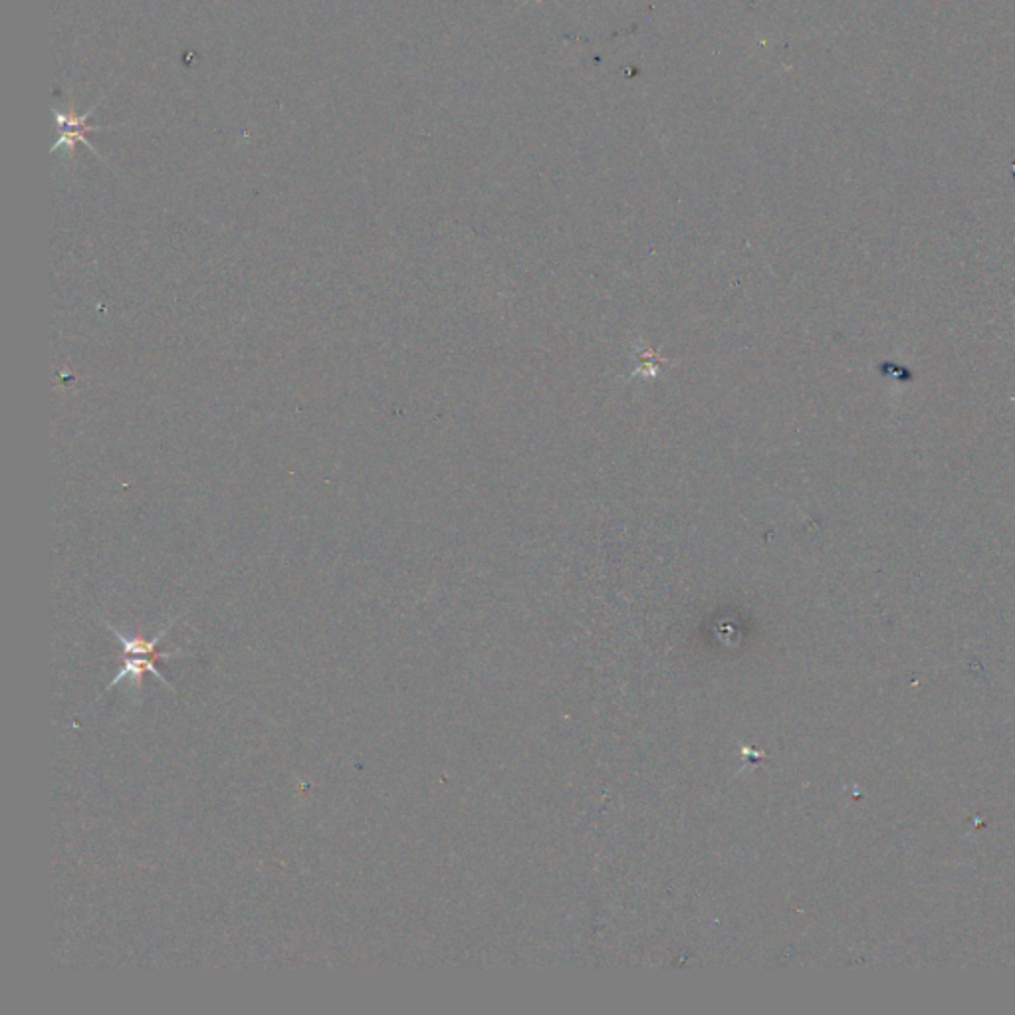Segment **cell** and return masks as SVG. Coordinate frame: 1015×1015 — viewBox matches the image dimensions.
Listing matches in <instances>:
<instances>
[{"label": "cell", "mask_w": 1015, "mask_h": 1015, "mask_svg": "<svg viewBox=\"0 0 1015 1015\" xmlns=\"http://www.w3.org/2000/svg\"><path fill=\"white\" fill-rule=\"evenodd\" d=\"M104 626L108 627L109 633L116 634L118 637L119 643L124 644V654H136L137 659H129L126 656L124 659V666L121 671L116 674V679L106 686V691H111L116 688L118 684L124 683L127 679H131L133 684H141V674L151 673L156 674L157 681L163 684L165 688H169L171 693H177L175 686H171V683H167L165 676L161 674V671L157 669L156 661L157 659H163V661H169V659H179V656H189L186 653H181V651H173V653H159L157 651V644L161 643L165 639V634L171 631V627L175 626V619H171L161 633L156 634L153 639H143V637H127L126 633H121L118 627L111 626L109 621L104 619Z\"/></svg>", "instance_id": "cell-1"}, {"label": "cell", "mask_w": 1015, "mask_h": 1015, "mask_svg": "<svg viewBox=\"0 0 1015 1015\" xmlns=\"http://www.w3.org/2000/svg\"><path fill=\"white\" fill-rule=\"evenodd\" d=\"M106 98V96H104ZM104 98L96 101L88 111L79 114L74 108V99L70 101L68 108L56 109L54 111V118H56V129H58V139L56 143L52 146V153L56 151H62L68 157H74V151L76 147L86 146L88 147L92 153H96L98 159L104 161V156L99 153L96 147L92 146L88 141V133H98V131H104V129H116V127H106V126H89L88 119L92 118V114L98 109L99 104L104 101Z\"/></svg>", "instance_id": "cell-2"}]
</instances>
